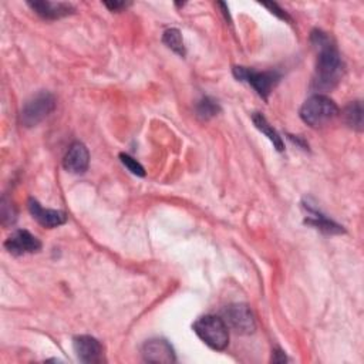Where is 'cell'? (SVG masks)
Segmentation results:
<instances>
[{
  "mask_svg": "<svg viewBox=\"0 0 364 364\" xmlns=\"http://www.w3.org/2000/svg\"><path fill=\"white\" fill-rule=\"evenodd\" d=\"M306 209L309 212V218L306 219V223L323 230L324 233H330V235L344 232V229L340 225H337L336 222H333L328 218H326L324 215H321L317 209H314L311 206H307V205H306Z\"/></svg>",
  "mask_w": 364,
  "mask_h": 364,
  "instance_id": "4fadbf2b",
  "label": "cell"
},
{
  "mask_svg": "<svg viewBox=\"0 0 364 364\" xmlns=\"http://www.w3.org/2000/svg\"><path fill=\"white\" fill-rule=\"evenodd\" d=\"M222 318L225 320L226 326L237 334H250L256 330L255 316L250 307L243 303H235L225 307Z\"/></svg>",
  "mask_w": 364,
  "mask_h": 364,
  "instance_id": "8992f818",
  "label": "cell"
},
{
  "mask_svg": "<svg viewBox=\"0 0 364 364\" xmlns=\"http://www.w3.org/2000/svg\"><path fill=\"white\" fill-rule=\"evenodd\" d=\"M233 75L243 82L252 85L256 92L263 98L267 100L272 90L280 81V74L277 71H256L253 68L236 65L233 67Z\"/></svg>",
  "mask_w": 364,
  "mask_h": 364,
  "instance_id": "5b68a950",
  "label": "cell"
},
{
  "mask_svg": "<svg viewBox=\"0 0 364 364\" xmlns=\"http://www.w3.org/2000/svg\"><path fill=\"white\" fill-rule=\"evenodd\" d=\"M4 247L14 256H21L26 253H34L41 249V242L31 235L28 230L18 229L13 232L4 242Z\"/></svg>",
  "mask_w": 364,
  "mask_h": 364,
  "instance_id": "ba28073f",
  "label": "cell"
},
{
  "mask_svg": "<svg viewBox=\"0 0 364 364\" xmlns=\"http://www.w3.org/2000/svg\"><path fill=\"white\" fill-rule=\"evenodd\" d=\"M310 38L317 48V61L311 87L316 91H330L340 82L344 74V63L338 50L326 33L314 30Z\"/></svg>",
  "mask_w": 364,
  "mask_h": 364,
  "instance_id": "6da1fadb",
  "label": "cell"
},
{
  "mask_svg": "<svg viewBox=\"0 0 364 364\" xmlns=\"http://www.w3.org/2000/svg\"><path fill=\"white\" fill-rule=\"evenodd\" d=\"M55 108V98L47 91H40L28 98L20 111V124L26 128L36 127Z\"/></svg>",
  "mask_w": 364,
  "mask_h": 364,
  "instance_id": "277c9868",
  "label": "cell"
},
{
  "mask_svg": "<svg viewBox=\"0 0 364 364\" xmlns=\"http://www.w3.org/2000/svg\"><path fill=\"white\" fill-rule=\"evenodd\" d=\"M344 121L346 124L355 129V131H363V105L360 101L350 102L346 109H344Z\"/></svg>",
  "mask_w": 364,
  "mask_h": 364,
  "instance_id": "9a60e30c",
  "label": "cell"
},
{
  "mask_svg": "<svg viewBox=\"0 0 364 364\" xmlns=\"http://www.w3.org/2000/svg\"><path fill=\"white\" fill-rule=\"evenodd\" d=\"M252 119H253V124L255 127L262 132L264 134L269 141L273 144V146L277 149V151H283L284 149V145H283V141H282V136L277 134V131L273 128V125H270L266 119L264 115H262L260 112H255L252 115Z\"/></svg>",
  "mask_w": 364,
  "mask_h": 364,
  "instance_id": "5bb4252c",
  "label": "cell"
},
{
  "mask_svg": "<svg viewBox=\"0 0 364 364\" xmlns=\"http://www.w3.org/2000/svg\"><path fill=\"white\" fill-rule=\"evenodd\" d=\"M196 336L213 350H225L229 344V327L219 316L206 314L193 323Z\"/></svg>",
  "mask_w": 364,
  "mask_h": 364,
  "instance_id": "3957f363",
  "label": "cell"
},
{
  "mask_svg": "<svg viewBox=\"0 0 364 364\" xmlns=\"http://www.w3.org/2000/svg\"><path fill=\"white\" fill-rule=\"evenodd\" d=\"M0 215H1V223L3 225H10V223H14V220H16V210L11 206V203L6 202V199L1 200Z\"/></svg>",
  "mask_w": 364,
  "mask_h": 364,
  "instance_id": "d6986e66",
  "label": "cell"
},
{
  "mask_svg": "<svg viewBox=\"0 0 364 364\" xmlns=\"http://www.w3.org/2000/svg\"><path fill=\"white\" fill-rule=\"evenodd\" d=\"M73 347L77 358L85 364L104 361V350L101 343L91 336H77L73 340Z\"/></svg>",
  "mask_w": 364,
  "mask_h": 364,
  "instance_id": "52a82bcc",
  "label": "cell"
},
{
  "mask_svg": "<svg viewBox=\"0 0 364 364\" xmlns=\"http://www.w3.org/2000/svg\"><path fill=\"white\" fill-rule=\"evenodd\" d=\"M88 164L90 154L87 146L81 142L71 144L63 159L64 168L71 173H82L88 169Z\"/></svg>",
  "mask_w": 364,
  "mask_h": 364,
  "instance_id": "8fae6325",
  "label": "cell"
},
{
  "mask_svg": "<svg viewBox=\"0 0 364 364\" xmlns=\"http://www.w3.org/2000/svg\"><path fill=\"white\" fill-rule=\"evenodd\" d=\"M119 159H121V162L124 164V166L131 172V173H134V175H136V176H144L145 175V169H144V166L136 161V159H134L132 156H129L128 154H119Z\"/></svg>",
  "mask_w": 364,
  "mask_h": 364,
  "instance_id": "ac0fdd59",
  "label": "cell"
},
{
  "mask_svg": "<svg viewBox=\"0 0 364 364\" xmlns=\"http://www.w3.org/2000/svg\"><path fill=\"white\" fill-rule=\"evenodd\" d=\"M162 43L171 48L173 53L179 54V55H185V47H183V40H182V34L178 28H168L164 31L162 34Z\"/></svg>",
  "mask_w": 364,
  "mask_h": 364,
  "instance_id": "2e32d148",
  "label": "cell"
},
{
  "mask_svg": "<svg viewBox=\"0 0 364 364\" xmlns=\"http://www.w3.org/2000/svg\"><path fill=\"white\" fill-rule=\"evenodd\" d=\"M27 208L31 216L44 228H57L67 222V216L64 212L57 209H44L34 198H30L27 202Z\"/></svg>",
  "mask_w": 364,
  "mask_h": 364,
  "instance_id": "30bf717a",
  "label": "cell"
},
{
  "mask_svg": "<svg viewBox=\"0 0 364 364\" xmlns=\"http://www.w3.org/2000/svg\"><path fill=\"white\" fill-rule=\"evenodd\" d=\"M129 3L125 1H104V6L108 7L111 11H119L122 9H125Z\"/></svg>",
  "mask_w": 364,
  "mask_h": 364,
  "instance_id": "44dd1931",
  "label": "cell"
},
{
  "mask_svg": "<svg viewBox=\"0 0 364 364\" xmlns=\"http://www.w3.org/2000/svg\"><path fill=\"white\" fill-rule=\"evenodd\" d=\"M263 6H264V7H267V9H269L273 14H276L279 18L286 20V21H290L289 14H287L282 7H279L276 3H263Z\"/></svg>",
  "mask_w": 364,
  "mask_h": 364,
  "instance_id": "ffe728a7",
  "label": "cell"
},
{
  "mask_svg": "<svg viewBox=\"0 0 364 364\" xmlns=\"http://www.w3.org/2000/svg\"><path fill=\"white\" fill-rule=\"evenodd\" d=\"M27 4L46 20H57L74 13V6L63 1H28Z\"/></svg>",
  "mask_w": 364,
  "mask_h": 364,
  "instance_id": "7c38bea8",
  "label": "cell"
},
{
  "mask_svg": "<svg viewBox=\"0 0 364 364\" xmlns=\"http://www.w3.org/2000/svg\"><path fill=\"white\" fill-rule=\"evenodd\" d=\"M338 115L336 102L323 94H314L307 98L300 108V118L311 128H318L333 121Z\"/></svg>",
  "mask_w": 364,
  "mask_h": 364,
  "instance_id": "7a4b0ae2",
  "label": "cell"
},
{
  "mask_svg": "<svg viewBox=\"0 0 364 364\" xmlns=\"http://www.w3.org/2000/svg\"><path fill=\"white\" fill-rule=\"evenodd\" d=\"M142 357L148 363H159V364H169L176 360L172 346L164 338L148 340L142 346Z\"/></svg>",
  "mask_w": 364,
  "mask_h": 364,
  "instance_id": "9c48e42d",
  "label": "cell"
},
{
  "mask_svg": "<svg viewBox=\"0 0 364 364\" xmlns=\"http://www.w3.org/2000/svg\"><path fill=\"white\" fill-rule=\"evenodd\" d=\"M220 111L219 104L210 98V97H203L198 104H196V115L202 119H209Z\"/></svg>",
  "mask_w": 364,
  "mask_h": 364,
  "instance_id": "e0dca14e",
  "label": "cell"
}]
</instances>
